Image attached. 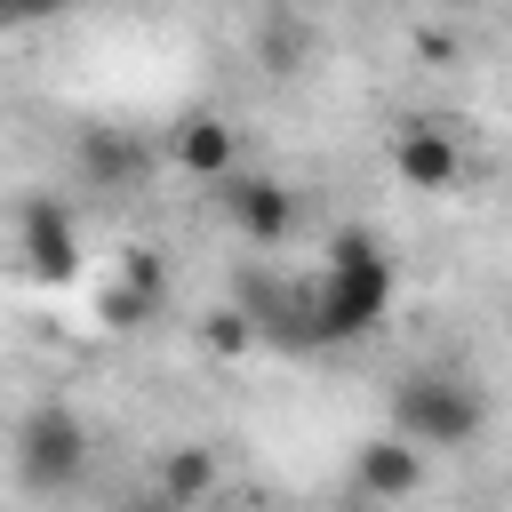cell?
<instances>
[{"instance_id":"cell-1","label":"cell","mask_w":512,"mask_h":512,"mask_svg":"<svg viewBox=\"0 0 512 512\" xmlns=\"http://www.w3.org/2000/svg\"><path fill=\"white\" fill-rule=\"evenodd\" d=\"M384 312H392V256L376 248V232L344 224L320 256V280H304V352L312 344H360Z\"/></svg>"},{"instance_id":"cell-2","label":"cell","mask_w":512,"mask_h":512,"mask_svg":"<svg viewBox=\"0 0 512 512\" xmlns=\"http://www.w3.org/2000/svg\"><path fill=\"white\" fill-rule=\"evenodd\" d=\"M488 432V392L456 368H408L392 384V440L408 448H472Z\"/></svg>"},{"instance_id":"cell-3","label":"cell","mask_w":512,"mask_h":512,"mask_svg":"<svg viewBox=\"0 0 512 512\" xmlns=\"http://www.w3.org/2000/svg\"><path fill=\"white\" fill-rule=\"evenodd\" d=\"M80 472H88V424H80V408L40 400V408L16 424V480H24L32 496H64Z\"/></svg>"},{"instance_id":"cell-4","label":"cell","mask_w":512,"mask_h":512,"mask_svg":"<svg viewBox=\"0 0 512 512\" xmlns=\"http://www.w3.org/2000/svg\"><path fill=\"white\" fill-rule=\"evenodd\" d=\"M16 256L40 288H64L80 272V216L64 192H24L16 200Z\"/></svg>"},{"instance_id":"cell-5","label":"cell","mask_w":512,"mask_h":512,"mask_svg":"<svg viewBox=\"0 0 512 512\" xmlns=\"http://www.w3.org/2000/svg\"><path fill=\"white\" fill-rule=\"evenodd\" d=\"M144 168H152V152H144L136 128L96 120V128L72 136V176H80L88 192H128V184H144Z\"/></svg>"},{"instance_id":"cell-6","label":"cell","mask_w":512,"mask_h":512,"mask_svg":"<svg viewBox=\"0 0 512 512\" xmlns=\"http://www.w3.org/2000/svg\"><path fill=\"white\" fill-rule=\"evenodd\" d=\"M168 160H176L192 184H232V168H240V136H232L224 112H184V120L168 128Z\"/></svg>"},{"instance_id":"cell-7","label":"cell","mask_w":512,"mask_h":512,"mask_svg":"<svg viewBox=\"0 0 512 512\" xmlns=\"http://www.w3.org/2000/svg\"><path fill=\"white\" fill-rule=\"evenodd\" d=\"M392 176H400L408 192H456L464 152H456V136H448L440 120H408V128L392 136Z\"/></svg>"},{"instance_id":"cell-8","label":"cell","mask_w":512,"mask_h":512,"mask_svg":"<svg viewBox=\"0 0 512 512\" xmlns=\"http://www.w3.org/2000/svg\"><path fill=\"white\" fill-rule=\"evenodd\" d=\"M224 216H232L240 240L280 248V240L296 232V192H288L280 176H232V184H224Z\"/></svg>"},{"instance_id":"cell-9","label":"cell","mask_w":512,"mask_h":512,"mask_svg":"<svg viewBox=\"0 0 512 512\" xmlns=\"http://www.w3.org/2000/svg\"><path fill=\"white\" fill-rule=\"evenodd\" d=\"M424 488V448H408V440H360V456H352V496L360 504H408Z\"/></svg>"},{"instance_id":"cell-10","label":"cell","mask_w":512,"mask_h":512,"mask_svg":"<svg viewBox=\"0 0 512 512\" xmlns=\"http://www.w3.org/2000/svg\"><path fill=\"white\" fill-rule=\"evenodd\" d=\"M216 480H224V456H216L208 440H184V448L160 456V488H152V496H160L168 512H200V504L216 496Z\"/></svg>"},{"instance_id":"cell-11","label":"cell","mask_w":512,"mask_h":512,"mask_svg":"<svg viewBox=\"0 0 512 512\" xmlns=\"http://www.w3.org/2000/svg\"><path fill=\"white\" fill-rule=\"evenodd\" d=\"M248 48H256V64H264L272 80H288V72L312 56V24H304L296 8H256V24H248Z\"/></svg>"},{"instance_id":"cell-12","label":"cell","mask_w":512,"mask_h":512,"mask_svg":"<svg viewBox=\"0 0 512 512\" xmlns=\"http://www.w3.org/2000/svg\"><path fill=\"white\" fill-rule=\"evenodd\" d=\"M112 288H128L136 304H152V312H160V296H168V264H160V248H152V240H128V248H120V280H112Z\"/></svg>"},{"instance_id":"cell-13","label":"cell","mask_w":512,"mask_h":512,"mask_svg":"<svg viewBox=\"0 0 512 512\" xmlns=\"http://www.w3.org/2000/svg\"><path fill=\"white\" fill-rule=\"evenodd\" d=\"M200 344H208L216 360H240V352H256L264 336H256V320H248L240 304H224V312H208V320H200Z\"/></svg>"},{"instance_id":"cell-14","label":"cell","mask_w":512,"mask_h":512,"mask_svg":"<svg viewBox=\"0 0 512 512\" xmlns=\"http://www.w3.org/2000/svg\"><path fill=\"white\" fill-rule=\"evenodd\" d=\"M144 320H152V304H136L128 288H112V296H104V328H144Z\"/></svg>"},{"instance_id":"cell-15","label":"cell","mask_w":512,"mask_h":512,"mask_svg":"<svg viewBox=\"0 0 512 512\" xmlns=\"http://www.w3.org/2000/svg\"><path fill=\"white\" fill-rule=\"evenodd\" d=\"M144 512H168V504H160V496H152V504H144Z\"/></svg>"}]
</instances>
